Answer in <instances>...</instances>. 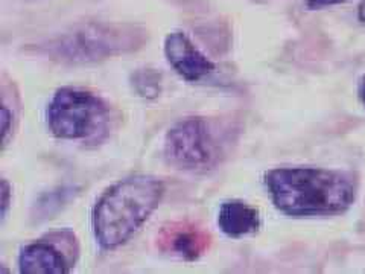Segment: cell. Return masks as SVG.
<instances>
[{
  "label": "cell",
  "mask_w": 365,
  "mask_h": 274,
  "mask_svg": "<svg viewBox=\"0 0 365 274\" xmlns=\"http://www.w3.org/2000/svg\"><path fill=\"white\" fill-rule=\"evenodd\" d=\"M265 185L274 206L294 218L344 213L356 198L350 177L324 168L271 169Z\"/></svg>",
  "instance_id": "1"
},
{
  "label": "cell",
  "mask_w": 365,
  "mask_h": 274,
  "mask_svg": "<svg viewBox=\"0 0 365 274\" xmlns=\"http://www.w3.org/2000/svg\"><path fill=\"white\" fill-rule=\"evenodd\" d=\"M165 191L162 180L143 174L127 177L108 188L91 213L98 244L104 250L127 244L162 203Z\"/></svg>",
  "instance_id": "2"
},
{
  "label": "cell",
  "mask_w": 365,
  "mask_h": 274,
  "mask_svg": "<svg viewBox=\"0 0 365 274\" xmlns=\"http://www.w3.org/2000/svg\"><path fill=\"white\" fill-rule=\"evenodd\" d=\"M51 133L64 141H86L106 128L108 107L87 90L63 87L56 90L46 111Z\"/></svg>",
  "instance_id": "3"
},
{
  "label": "cell",
  "mask_w": 365,
  "mask_h": 274,
  "mask_svg": "<svg viewBox=\"0 0 365 274\" xmlns=\"http://www.w3.org/2000/svg\"><path fill=\"white\" fill-rule=\"evenodd\" d=\"M212 125L202 118H187L169 128L165 137V157L177 169L209 171L221 157V143Z\"/></svg>",
  "instance_id": "4"
},
{
  "label": "cell",
  "mask_w": 365,
  "mask_h": 274,
  "mask_svg": "<svg viewBox=\"0 0 365 274\" xmlns=\"http://www.w3.org/2000/svg\"><path fill=\"white\" fill-rule=\"evenodd\" d=\"M165 55L170 67L189 83H198L215 71V64L182 32H170L166 37Z\"/></svg>",
  "instance_id": "5"
},
{
  "label": "cell",
  "mask_w": 365,
  "mask_h": 274,
  "mask_svg": "<svg viewBox=\"0 0 365 274\" xmlns=\"http://www.w3.org/2000/svg\"><path fill=\"white\" fill-rule=\"evenodd\" d=\"M19 268L25 274H66L71 271L72 262L53 243L36 241L23 247Z\"/></svg>",
  "instance_id": "6"
},
{
  "label": "cell",
  "mask_w": 365,
  "mask_h": 274,
  "mask_svg": "<svg viewBox=\"0 0 365 274\" xmlns=\"http://www.w3.org/2000/svg\"><path fill=\"white\" fill-rule=\"evenodd\" d=\"M162 248L182 259L200 258L210 244V235L195 225L178 224L165 228L160 236Z\"/></svg>",
  "instance_id": "7"
},
{
  "label": "cell",
  "mask_w": 365,
  "mask_h": 274,
  "mask_svg": "<svg viewBox=\"0 0 365 274\" xmlns=\"http://www.w3.org/2000/svg\"><path fill=\"white\" fill-rule=\"evenodd\" d=\"M221 232L230 238H242L260 228V213L253 206L241 200L224 201L218 213Z\"/></svg>",
  "instance_id": "8"
},
{
  "label": "cell",
  "mask_w": 365,
  "mask_h": 274,
  "mask_svg": "<svg viewBox=\"0 0 365 274\" xmlns=\"http://www.w3.org/2000/svg\"><path fill=\"white\" fill-rule=\"evenodd\" d=\"M9 122H11V111L6 108V106H4L2 108V131H4V145H6L8 142V134L11 131L9 128Z\"/></svg>",
  "instance_id": "9"
},
{
  "label": "cell",
  "mask_w": 365,
  "mask_h": 274,
  "mask_svg": "<svg viewBox=\"0 0 365 274\" xmlns=\"http://www.w3.org/2000/svg\"><path fill=\"white\" fill-rule=\"evenodd\" d=\"M307 6L309 8H324V6H332L342 2H347V0H306Z\"/></svg>",
  "instance_id": "10"
},
{
  "label": "cell",
  "mask_w": 365,
  "mask_h": 274,
  "mask_svg": "<svg viewBox=\"0 0 365 274\" xmlns=\"http://www.w3.org/2000/svg\"><path fill=\"white\" fill-rule=\"evenodd\" d=\"M8 206H9V185L8 181H2V216L5 218V215L8 212Z\"/></svg>",
  "instance_id": "11"
},
{
  "label": "cell",
  "mask_w": 365,
  "mask_h": 274,
  "mask_svg": "<svg viewBox=\"0 0 365 274\" xmlns=\"http://www.w3.org/2000/svg\"><path fill=\"white\" fill-rule=\"evenodd\" d=\"M359 99L365 107V75L361 78V83H359Z\"/></svg>",
  "instance_id": "12"
},
{
  "label": "cell",
  "mask_w": 365,
  "mask_h": 274,
  "mask_svg": "<svg viewBox=\"0 0 365 274\" xmlns=\"http://www.w3.org/2000/svg\"><path fill=\"white\" fill-rule=\"evenodd\" d=\"M358 17L362 23H365V0H362V4L359 5V11H358Z\"/></svg>",
  "instance_id": "13"
}]
</instances>
